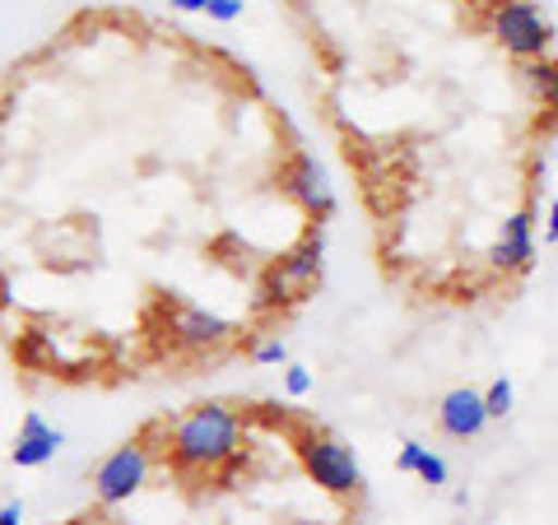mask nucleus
<instances>
[{"instance_id": "7", "label": "nucleus", "mask_w": 558, "mask_h": 525, "mask_svg": "<svg viewBox=\"0 0 558 525\" xmlns=\"http://www.w3.org/2000/svg\"><path fill=\"white\" fill-rule=\"evenodd\" d=\"M438 424L447 437H457V442H470V437H480L488 428V410H484V391H470V387H457L442 395L438 405Z\"/></svg>"}, {"instance_id": "3", "label": "nucleus", "mask_w": 558, "mask_h": 525, "mask_svg": "<svg viewBox=\"0 0 558 525\" xmlns=\"http://www.w3.org/2000/svg\"><path fill=\"white\" fill-rule=\"evenodd\" d=\"M494 38L502 42V51L517 61H535L545 57L554 42V24L545 20V10L535 0H498L494 10Z\"/></svg>"}, {"instance_id": "8", "label": "nucleus", "mask_w": 558, "mask_h": 525, "mask_svg": "<svg viewBox=\"0 0 558 525\" xmlns=\"http://www.w3.org/2000/svg\"><path fill=\"white\" fill-rule=\"evenodd\" d=\"M65 447V432L61 428H51L43 414H24V424H20V437H14V451H10V461L20 465V469H38L47 465L57 451Z\"/></svg>"}, {"instance_id": "15", "label": "nucleus", "mask_w": 558, "mask_h": 525, "mask_svg": "<svg viewBox=\"0 0 558 525\" xmlns=\"http://www.w3.org/2000/svg\"><path fill=\"white\" fill-rule=\"evenodd\" d=\"M424 442H400V451H396V469H400V475H414V469H418V461H424Z\"/></svg>"}, {"instance_id": "17", "label": "nucleus", "mask_w": 558, "mask_h": 525, "mask_svg": "<svg viewBox=\"0 0 558 525\" xmlns=\"http://www.w3.org/2000/svg\"><path fill=\"white\" fill-rule=\"evenodd\" d=\"M205 20H215V24H233V20H242V0H209Z\"/></svg>"}, {"instance_id": "6", "label": "nucleus", "mask_w": 558, "mask_h": 525, "mask_svg": "<svg viewBox=\"0 0 558 525\" xmlns=\"http://www.w3.org/2000/svg\"><path fill=\"white\" fill-rule=\"evenodd\" d=\"M284 186H289V196L307 209V215L326 219L330 209H336V191H330V178H326V168L312 159V154H299V159L289 163Z\"/></svg>"}, {"instance_id": "11", "label": "nucleus", "mask_w": 558, "mask_h": 525, "mask_svg": "<svg viewBox=\"0 0 558 525\" xmlns=\"http://www.w3.org/2000/svg\"><path fill=\"white\" fill-rule=\"evenodd\" d=\"M521 75H526L531 94H535L539 102H549V108H558V61H549V57L521 61Z\"/></svg>"}, {"instance_id": "20", "label": "nucleus", "mask_w": 558, "mask_h": 525, "mask_svg": "<svg viewBox=\"0 0 558 525\" xmlns=\"http://www.w3.org/2000/svg\"><path fill=\"white\" fill-rule=\"evenodd\" d=\"M545 242H558V200L549 205V223H545Z\"/></svg>"}, {"instance_id": "16", "label": "nucleus", "mask_w": 558, "mask_h": 525, "mask_svg": "<svg viewBox=\"0 0 558 525\" xmlns=\"http://www.w3.org/2000/svg\"><path fill=\"white\" fill-rule=\"evenodd\" d=\"M284 391H289V395H307V391H312V373H307L303 363H289V367H284Z\"/></svg>"}, {"instance_id": "9", "label": "nucleus", "mask_w": 558, "mask_h": 525, "mask_svg": "<svg viewBox=\"0 0 558 525\" xmlns=\"http://www.w3.org/2000/svg\"><path fill=\"white\" fill-rule=\"evenodd\" d=\"M531 260H535V219H531V209H517V215L502 223L498 242H494V266L531 270Z\"/></svg>"}, {"instance_id": "13", "label": "nucleus", "mask_w": 558, "mask_h": 525, "mask_svg": "<svg viewBox=\"0 0 558 525\" xmlns=\"http://www.w3.org/2000/svg\"><path fill=\"white\" fill-rule=\"evenodd\" d=\"M414 475L424 479L428 488H442V484H447V461H442V456H433V451H424V461H418Z\"/></svg>"}, {"instance_id": "10", "label": "nucleus", "mask_w": 558, "mask_h": 525, "mask_svg": "<svg viewBox=\"0 0 558 525\" xmlns=\"http://www.w3.org/2000/svg\"><path fill=\"white\" fill-rule=\"evenodd\" d=\"M172 335L186 349H215L229 340V321H219L215 312H201V307H182L178 317H172Z\"/></svg>"}, {"instance_id": "5", "label": "nucleus", "mask_w": 558, "mask_h": 525, "mask_svg": "<svg viewBox=\"0 0 558 525\" xmlns=\"http://www.w3.org/2000/svg\"><path fill=\"white\" fill-rule=\"evenodd\" d=\"M322 237H312V242H303L299 252H289L279 266L266 274V289H260V303H284L289 293H299V289H307V284H317V274H322Z\"/></svg>"}, {"instance_id": "19", "label": "nucleus", "mask_w": 558, "mask_h": 525, "mask_svg": "<svg viewBox=\"0 0 558 525\" xmlns=\"http://www.w3.org/2000/svg\"><path fill=\"white\" fill-rule=\"evenodd\" d=\"M172 10H182V14H205L209 0H172Z\"/></svg>"}, {"instance_id": "4", "label": "nucleus", "mask_w": 558, "mask_h": 525, "mask_svg": "<svg viewBox=\"0 0 558 525\" xmlns=\"http://www.w3.org/2000/svg\"><path fill=\"white\" fill-rule=\"evenodd\" d=\"M149 447H145V437H135V442L126 447H117L108 461H102L94 469V493L102 506H117V502H131L140 488L149 484Z\"/></svg>"}, {"instance_id": "12", "label": "nucleus", "mask_w": 558, "mask_h": 525, "mask_svg": "<svg viewBox=\"0 0 558 525\" xmlns=\"http://www.w3.org/2000/svg\"><path fill=\"white\" fill-rule=\"evenodd\" d=\"M512 400H517L512 381H508V377H498L494 387L484 391V410H488V418H508V414H512Z\"/></svg>"}, {"instance_id": "14", "label": "nucleus", "mask_w": 558, "mask_h": 525, "mask_svg": "<svg viewBox=\"0 0 558 525\" xmlns=\"http://www.w3.org/2000/svg\"><path fill=\"white\" fill-rule=\"evenodd\" d=\"M252 358H256L260 367H275V363L284 367V363H289V344H284V340H266V344L252 349Z\"/></svg>"}, {"instance_id": "2", "label": "nucleus", "mask_w": 558, "mask_h": 525, "mask_svg": "<svg viewBox=\"0 0 558 525\" xmlns=\"http://www.w3.org/2000/svg\"><path fill=\"white\" fill-rule=\"evenodd\" d=\"M299 456H303L307 479L317 484V488H326V493L349 498V493H359V488H363V469H359L354 451H349L340 437L307 432L303 442H299Z\"/></svg>"}, {"instance_id": "18", "label": "nucleus", "mask_w": 558, "mask_h": 525, "mask_svg": "<svg viewBox=\"0 0 558 525\" xmlns=\"http://www.w3.org/2000/svg\"><path fill=\"white\" fill-rule=\"evenodd\" d=\"M0 525H24V506L20 502H5V506H0Z\"/></svg>"}, {"instance_id": "1", "label": "nucleus", "mask_w": 558, "mask_h": 525, "mask_svg": "<svg viewBox=\"0 0 558 525\" xmlns=\"http://www.w3.org/2000/svg\"><path fill=\"white\" fill-rule=\"evenodd\" d=\"M242 447V418L229 405H196L168 428V461L172 469H219L238 456Z\"/></svg>"}]
</instances>
